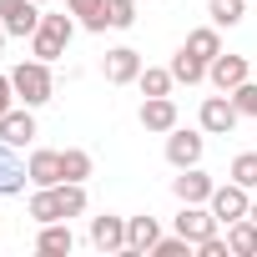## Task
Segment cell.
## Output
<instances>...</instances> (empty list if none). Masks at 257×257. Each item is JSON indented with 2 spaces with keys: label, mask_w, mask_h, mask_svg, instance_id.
Returning <instances> with one entry per match:
<instances>
[{
  "label": "cell",
  "mask_w": 257,
  "mask_h": 257,
  "mask_svg": "<svg viewBox=\"0 0 257 257\" xmlns=\"http://www.w3.org/2000/svg\"><path fill=\"white\" fill-rule=\"evenodd\" d=\"M31 222H71L86 212V182H56V187H36L31 202H26Z\"/></svg>",
  "instance_id": "6da1fadb"
},
{
  "label": "cell",
  "mask_w": 257,
  "mask_h": 257,
  "mask_svg": "<svg viewBox=\"0 0 257 257\" xmlns=\"http://www.w3.org/2000/svg\"><path fill=\"white\" fill-rule=\"evenodd\" d=\"M11 81H16V96H21V106H46L51 96H56V76H51V61H21L16 71H11Z\"/></svg>",
  "instance_id": "7a4b0ae2"
},
{
  "label": "cell",
  "mask_w": 257,
  "mask_h": 257,
  "mask_svg": "<svg viewBox=\"0 0 257 257\" xmlns=\"http://www.w3.org/2000/svg\"><path fill=\"white\" fill-rule=\"evenodd\" d=\"M71 36H76L71 11H66V16H41V26H36V36H31V56H36V61H61L66 46H71Z\"/></svg>",
  "instance_id": "3957f363"
},
{
  "label": "cell",
  "mask_w": 257,
  "mask_h": 257,
  "mask_svg": "<svg viewBox=\"0 0 257 257\" xmlns=\"http://www.w3.org/2000/svg\"><path fill=\"white\" fill-rule=\"evenodd\" d=\"M197 121H202V132H207V137H232V132H237V121H242V111H237V101H232L227 91H217V96L202 101Z\"/></svg>",
  "instance_id": "277c9868"
},
{
  "label": "cell",
  "mask_w": 257,
  "mask_h": 257,
  "mask_svg": "<svg viewBox=\"0 0 257 257\" xmlns=\"http://www.w3.org/2000/svg\"><path fill=\"white\" fill-rule=\"evenodd\" d=\"M202 152H207V132H187V126H172L167 132V162L182 172V167H202Z\"/></svg>",
  "instance_id": "5b68a950"
},
{
  "label": "cell",
  "mask_w": 257,
  "mask_h": 257,
  "mask_svg": "<svg viewBox=\"0 0 257 257\" xmlns=\"http://www.w3.org/2000/svg\"><path fill=\"white\" fill-rule=\"evenodd\" d=\"M207 207L217 212V222H222V227H232L237 217H247V212H252V197H247V187H242V182H217Z\"/></svg>",
  "instance_id": "8992f818"
},
{
  "label": "cell",
  "mask_w": 257,
  "mask_h": 257,
  "mask_svg": "<svg viewBox=\"0 0 257 257\" xmlns=\"http://www.w3.org/2000/svg\"><path fill=\"white\" fill-rule=\"evenodd\" d=\"M222 222H217V212L207 207V202H182V212H177V232L197 247V242H207L212 232H217Z\"/></svg>",
  "instance_id": "52a82bcc"
},
{
  "label": "cell",
  "mask_w": 257,
  "mask_h": 257,
  "mask_svg": "<svg viewBox=\"0 0 257 257\" xmlns=\"http://www.w3.org/2000/svg\"><path fill=\"white\" fill-rule=\"evenodd\" d=\"M0 26H6L11 36H36V26H41V6L36 0H0Z\"/></svg>",
  "instance_id": "ba28073f"
},
{
  "label": "cell",
  "mask_w": 257,
  "mask_h": 257,
  "mask_svg": "<svg viewBox=\"0 0 257 257\" xmlns=\"http://www.w3.org/2000/svg\"><path fill=\"white\" fill-rule=\"evenodd\" d=\"M207 81H212V91H237L242 81H252V66H247V56H217L212 66H207Z\"/></svg>",
  "instance_id": "9c48e42d"
},
{
  "label": "cell",
  "mask_w": 257,
  "mask_h": 257,
  "mask_svg": "<svg viewBox=\"0 0 257 257\" xmlns=\"http://www.w3.org/2000/svg\"><path fill=\"white\" fill-rule=\"evenodd\" d=\"M101 76H106L111 86H132V81L142 76V51H132V46H116V51H106V61H101Z\"/></svg>",
  "instance_id": "30bf717a"
},
{
  "label": "cell",
  "mask_w": 257,
  "mask_h": 257,
  "mask_svg": "<svg viewBox=\"0 0 257 257\" xmlns=\"http://www.w3.org/2000/svg\"><path fill=\"white\" fill-rule=\"evenodd\" d=\"M0 142L16 147V152L36 142V116H31V106H11L6 116H0Z\"/></svg>",
  "instance_id": "8fae6325"
},
{
  "label": "cell",
  "mask_w": 257,
  "mask_h": 257,
  "mask_svg": "<svg viewBox=\"0 0 257 257\" xmlns=\"http://www.w3.org/2000/svg\"><path fill=\"white\" fill-rule=\"evenodd\" d=\"M212 177L202 172V167H182L177 177H172V197L177 202H212Z\"/></svg>",
  "instance_id": "7c38bea8"
},
{
  "label": "cell",
  "mask_w": 257,
  "mask_h": 257,
  "mask_svg": "<svg viewBox=\"0 0 257 257\" xmlns=\"http://www.w3.org/2000/svg\"><path fill=\"white\" fill-rule=\"evenodd\" d=\"M91 247L96 252H126V217H111V212L91 217Z\"/></svg>",
  "instance_id": "4fadbf2b"
},
{
  "label": "cell",
  "mask_w": 257,
  "mask_h": 257,
  "mask_svg": "<svg viewBox=\"0 0 257 257\" xmlns=\"http://www.w3.org/2000/svg\"><path fill=\"white\" fill-rule=\"evenodd\" d=\"M162 242V222L157 217H126V257H142Z\"/></svg>",
  "instance_id": "5bb4252c"
},
{
  "label": "cell",
  "mask_w": 257,
  "mask_h": 257,
  "mask_svg": "<svg viewBox=\"0 0 257 257\" xmlns=\"http://www.w3.org/2000/svg\"><path fill=\"white\" fill-rule=\"evenodd\" d=\"M26 182H31L26 162L16 157V147L0 142V197H21V192H26Z\"/></svg>",
  "instance_id": "9a60e30c"
},
{
  "label": "cell",
  "mask_w": 257,
  "mask_h": 257,
  "mask_svg": "<svg viewBox=\"0 0 257 257\" xmlns=\"http://www.w3.org/2000/svg\"><path fill=\"white\" fill-rule=\"evenodd\" d=\"M142 126L157 132V137H167L172 126H177V101H172V96H147V101H142Z\"/></svg>",
  "instance_id": "2e32d148"
},
{
  "label": "cell",
  "mask_w": 257,
  "mask_h": 257,
  "mask_svg": "<svg viewBox=\"0 0 257 257\" xmlns=\"http://www.w3.org/2000/svg\"><path fill=\"white\" fill-rule=\"evenodd\" d=\"M71 247H76L71 222H46V227H41V237H36V252H46V257H66Z\"/></svg>",
  "instance_id": "e0dca14e"
},
{
  "label": "cell",
  "mask_w": 257,
  "mask_h": 257,
  "mask_svg": "<svg viewBox=\"0 0 257 257\" xmlns=\"http://www.w3.org/2000/svg\"><path fill=\"white\" fill-rule=\"evenodd\" d=\"M26 172H31V187H56V182H66V177H61V152H31Z\"/></svg>",
  "instance_id": "ac0fdd59"
},
{
  "label": "cell",
  "mask_w": 257,
  "mask_h": 257,
  "mask_svg": "<svg viewBox=\"0 0 257 257\" xmlns=\"http://www.w3.org/2000/svg\"><path fill=\"white\" fill-rule=\"evenodd\" d=\"M227 247H232V257H257V222L252 217H237L227 227Z\"/></svg>",
  "instance_id": "d6986e66"
},
{
  "label": "cell",
  "mask_w": 257,
  "mask_h": 257,
  "mask_svg": "<svg viewBox=\"0 0 257 257\" xmlns=\"http://www.w3.org/2000/svg\"><path fill=\"white\" fill-rule=\"evenodd\" d=\"M172 76H177L182 86H202V81H207V61H202V56H192V51L182 46V51L172 56Z\"/></svg>",
  "instance_id": "ffe728a7"
},
{
  "label": "cell",
  "mask_w": 257,
  "mask_h": 257,
  "mask_svg": "<svg viewBox=\"0 0 257 257\" xmlns=\"http://www.w3.org/2000/svg\"><path fill=\"white\" fill-rule=\"evenodd\" d=\"M66 11H71V16H81V26H86V31H96V36L111 26V21H106V0H66Z\"/></svg>",
  "instance_id": "44dd1931"
},
{
  "label": "cell",
  "mask_w": 257,
  "mask_h": 257,
  "mask_svg": "<svg viewBox=\"0 0 257 257\" xmlns=\"http://www.w3.org/2000/svg\"><path fill=\"white\" fill-rule=\"evenodd\" d=\"M187 51H192V56H202V61L212 66V61L222 56V36H217V26H202V31H192V36H187Z\"/></svg>",
  "instance_id": "7402d4cb"
},
{
  "label": "cell",
  "mask_w": 257,
  "mask_h": 257,
  "mask_svg": "<svg viewBox=\"0 0 257 257\" xmlns=\"http://www.w3.org/2000/svg\"><path fill=\"white\" fill-rule=\"evenodd\" d=\"M137 86H142V96H172L177 76H172V66H167V71H162V66H142Z\"/></svg>",
  "instance_id": "603a6c76"
},
{
  "label": "cell",
  "mask_w": 257,
  "mask_h": 257,
  "mask_svg": "<svg viewBox=\"0 0 257 257\" xmlns=\"http://www.w3.org/2000/svg\"><path fill=\"white\" fill-rule=\"evenodd\" d=\"M242 11H247V0H207V16H212V26H217V31L242 26Z\"/></svg>",
  "instance_id": "cb8c5ba5"
},
{
  "label": "cell",
  "mask_w": 257,
  "mask_h": 257,
  "mask_svg": "<svg viewBox=\"0 0 257 257\" xmlns=\"http://www.w3.org/2000/svg\"><path fill=\"white\" fill-rule=\"evenodd\" d=\"M91 167H96L91 152H81V147H66V152H61V177H66V182H86Z\"/></svg>",
  "instance_id": "d4e9b609"
},
{
  "label": "cell",
  "mask_w": 257,
  "mask_h": 257,
  "mask_svg": "<svg viewBox=\"0 0 257 257\" xmlns=\"http://www.w3.org/2000/svg\"><path fill=\"white\" fill-rule=\"evenodd\" d=\"M227 177H232V182H242L247 192H257V152H242V157H232Z\"/></svg>",
  "instance_id": "484cf974"
},
{
  "label": "cell",
  "mask_w": 257,
  "mask_h": 257,
  "mask_svg": "<svg viewBox=\"0 0 257 257\" xmlns=\"http://www.w3.org/2000/svg\"><path fill=\"white\" fill-rule=\"evenodd\" d=\"M106 21H111V31H132L137 26V0H106Z\"/></svg>",
  "instance_id": "4316f807"
},
{
  "label": "cell",
  "mask_w": 257,
  "mask_h": 257,
  "mask_svg": "<svg viewBox=\"0 0 257 257\" xmlns=\"http://www.w3.org/2000/svg\"><path fill=\"white\" fill-rule=\"evenodd\" d=\"M227 96L237 101V111H242V116H252V121H257V81H242V86H237V91H227Z\"/></svg>",
  "instance_id": "83f0119b"
},
{
  "label": "cell",
  "mask_w": 257,
  "mask_h": 257,
  "mask_svg": "<svg viewBox=\"0 0 257 257\" xmlns=\"http://www.w3.org/2000/svg\"><path fill=\"white\" fill-rule=\"evenodd\" d=\"M192 252V242L182 237V232H172V237H162L157 247H152V257H187Z\"/></svg>",
  "instance_id": "f1b7e54d"
},
{
  "label": "cell",
  "mask_w": 257,
  "mask_h": 257,
  "mask_svg": "<svg viewBox=\"0 0 257 257\" xmlns=\"http://www.w3.org/2000/svg\"><path fill=\"white\" fill-rule=\"evenodd\" d=\"M16 101H21V96H16V81H11V71H0V116H6Z\"/></svg>",
  "instance_id": "f546056e"
},
{
  "label": "cell",
  "mask_w": 257,
  "mask_h": 257,
  "mask_svg": "<svg viewBox=\"0 0 257 257\" xmlns=\"http://www.w3.org/2000/svg\"><path fill=\"white\" fill-rule=\"evenodd\" d=\"M197 252H202V257H227L232 247H227V237H217V232H212L207 242H197Z\"/></svg>",
  "instance_id": "4dcf8cb0"
},
{
  "label": "cell",
  "mask_w": 257,
  "mask_h": 257,
  "mask_svg": "<svg viewBox=\"0 0 257 257\" xmlns=\"http://www.w3.org/2000/svg\"><path fill=\"white\" fill-rule=\"evenodd\" d=\"M6 41H11V31H6V26H0V51H6Z\"/></svg>",
  "instance_id": "1f68e13d"
},
{
  "label": "cell",
  "mask_w": 257,
  "mask_h": 257,
  "mask_svg": "<svg viewBox=\"0 0 257 257\" xmlns=\"http://www.w3.org/2000/svg\"><path fill=\"white\" fill-rule=\"evenodd\" d=\"M247 217H252V222H257V197H252V212H247Z\"/></svg>",
  "instance_id": "d6a6232c"
},
{
  "label": "cell",
  "mask_w": 257,
  "mask_h": 257,
  "mask_svg": "<svg viewBox=\"0 0 257 257\" xmlns=\"http://www.w3.org/2000/svg\"><path fill=\"white\" fill-rule=\"evenodd\" d=\"M36 6H46V0H36Z\"/></svg>",
  "instance_id": "836d02e7"
}]
</instances>
